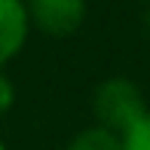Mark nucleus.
Returning a JSON list of instances; mask_svg holds the SVG:
<instances>
[{"instance_id":"f257e3e1","label":"nucleus","mask_w":150,"mask_h":150,"mask_svg":"<svg viewBox=\"0 0 150 150\" xmlns=\"http://www.w3.org/2000/svg\"><path fill=\"white\" fill-rule=\"evenodd\" d=\"M92 104H95V117H98L101 129L117 132V135H126L147 113L138 86L129 83V80H107V83H101L95 89Z\"/></svg>"},{"instance_id":"f03ea898","label":"nucleus","mask_w":150,"mask_h":150,"mask_svg":"<svg viewBox=\"0 0 150 150\" xmlns=\"http://www.w3.org/2000/svg\"><path fill=\"white\" fill-rule=\"evenodd\" d=\"M28 18L40 31L64 37L86 18V0H28Z\"/></svg>"},{"instance_id":"7ed1b4c3","label":"nucleus","mask_w":150,"mask_h":150,"mask_svg":"<svg viewBox=\"0 0 150 150\" xmlns=\"http://www.w3.org/2000/svg\"><path fill=\"white\" fill-rule=\"evenodd\" d=\"M28 25L31 18L22 0H0V64L9 61L25 46Z\"/></svg>"},{"instance_id":"20e7f679","label":"nucleus","mask_w":150,"mask_h":150,"mask_svg":"<svg viewBox=\"0 0 150 150\" xmlns=\"http://www.w3.org/2000/svg\"><path fill=\"white\" fill-rule=\"evenodd\" d=\"M67 150H122V138L117 132H107V129L95 126V129L80 132L77 138L71 141Z\"/></svg>"},{"instance_id":"39448f33","label":"nucleus","mask_w":150,"mask_h":150,"mask_svg":"<svg viewBox=\"0 0 150 150\" xmlns=\"http://www.w3.org/2000/svg\"><path fill=\"white\" fill-rule=\"evenodd\" d=\"M120 138H122V150H150V110Z\"/></svg>"},{"instance_id":"423d86ee","label":"nucleus","mask_w":150,"mask_h":150,"mask_svg":"<svg viewBox=\"0 0 150 150\" xmlns=\"http://www.w3.org/2000/svg\"><path fill=\"white\" fill-rule=\"evenodd\" d=\"M12 101H16V92H12V83L0 74V117H3L6 110L12 107Z\"/></svg>"},{"instance_id":"0eeeda50","label":"nucleus","mask_w":150,"mask_h":150,"mask_svg":"<svg viewBox=\"0 0 150 150\" xmlns=\"http://www.w3.org/2000/svg\"><path fill=\"white\" fill-rule=\"evenodd\" d=\"M0 150H6V147H3V144H0Z\"/></svg>"}]
</instances>
